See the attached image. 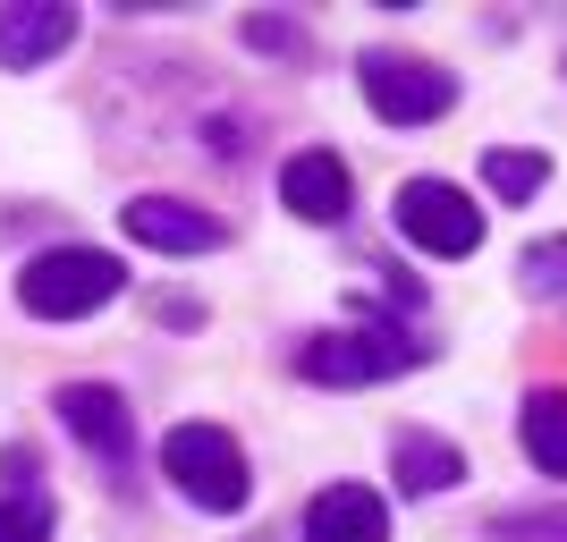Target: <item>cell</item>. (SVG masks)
<instances>
[{
    "instance_id": "6da1fadb",
    "label": "cell",
    "mask_w": 567,
    "mask_h": 542,
    "mask_svg": "<svg viewBox=\"0 0 567 542\" xmlns=\"http://www.w3.org/2000/svg\"><path fill=\"white\" fill-rule=\"evenodd\" d=\"M127 288V263L102 255V246H51V255H34L18 272V306L34 314V323H85V314H102Z\"/></svg>"
},
{
    "instance_id": "7a4b0ae2",
    "label": "cell",
    "mask_w": 567,
    "mask_h": 542,
    "mask_svg": "<svg viewBox=\"0 0 567 542\" xmlns=\"http://www.w3.org/2000/svg\"><path fill=\"white\" fill-rule=\"evenodd\" d=\"M424 339H406L390 323H364V330H313L297 348V374L322 381V390H364V381H390V374H415L424 365Z\"/></svg>"
},
{
    "instance_id": "3957f363",
    "label": "cell",
    "mask_w": 567,
    "mask_h": 542,
    "mask_svg": "<svg viewBox=\"0 0 567 542\" xmlns=\"http://www.w3.org/2000/svg\"><path fill=\"white\" fill-rule=\"evenodd\" d=\"M355 85L373 102V119H390V127H432V119L457 111V76L441 60H415V51H390V43H373L355 60Z\"/></svg>"
},
{
    "instance_id": "277c9868",
    "label": "cell",
    "mask_w": 567,
    "mask_h": 542,
    "mask_svg": "<svg viewBox=\"0 0 567 542\" xmlns=\"http://www.w3.org/2000/svg\"><path fill=\"white\" fill-rule=\"evenodd\" d=\"M162 474L178 483V500L213 509V518H237V509H246V492H255L246 449H237L220 425H178V432L162 441Z\"/></svg>"
},
{
    "instance_id": "5b68a950",
    "label": "cell",
    "mask_w": 567,
    "mask_h": 542,
    "mask_svg": "<svg viewBox=\"0 0 567 542\" xmlns=\"http://www.w3.org/2000/svg\"><path fill=\"white\" fill-rule=\"evenodd\" d=\"M390 213H399V229L415 237L424 255H450V263H457V255H474V246H483V213H474L466 187H450V178H406Z\"/></svg>"
},
{
    "instance_id": "8992f818",
    "label": "cell",
    "mask_w": 567,
    "mask_h": 542,
    "mask_svg": "<svg viewBox=\"0 0 567 542\" xmlns=\"http://www.w3.org/2000/svg\"><path fill=\"white\" fill-rule=\"evenodd\" d=\"M118 221H127V237L153 246V255H220V246H229V221L187 204V195H127Z\"/></svg>"
},
{
    "instance_id": "52a82bcc",
    "label": "cell",
    "mask_w": 567,
    "mask_h": 542,
    "mask_svg": "<svg viewBox=\"0 0 567 542\" xmlns=\"http://www.w3.org/2000/svg\"><path fill=\"white\" fill-rule=\"evenodd\" d=\"M60 425L94 449L102 467H127V458H136V416H127V399L102 390V381H69V390H60Z\"/></svg>"
},
{
    "instance_id": "ba28073f",
    "label": "cell",
    "mask_w": 567,
    "mask_h": 542,
    "mask_svg": "<svg viewBox=\"0 0 567 542\" xmlns=\"http://www.w3.org/2000/svg\"><path fill=\"white\" fill-rule=\"evenodd\" d=\"M280 204H288L297 221H348V204H355L348 162H339L331 144H306V153H288V162H280Z\"/></svg>"
},
{
    "instance_id": "9c48e42d",
    "label": "cell",
    "mask_w": 567,
    "mask_h": 542,
    "mask_svg": "<svg viewBox=\"0 0 567 542\" xmlns=\"http://www.w3.org/2000/svg\"><path fill=\"white\" fill-rule=\"evenodd\" d=\"M69 43H76L69 0H18V9H0V69H43Z\"/></svg>"
},
{
    "instance_id": "30bf717a",
    "label": "cell",
    "mask_w": 567,
    "mask_h": 542,
    "mask_svg": "<svg viewBox=\"0 0 567 542\" xmlns=\"http://www.w3.org/2000/svg\"><path fill=\"white\" fill-rule=\"evenodd\" d=\"M306 542H390V500L373 483H322L306 500Z\"/></svg>"
},
{
    "instance_id": "8fae6325",
    "label": "cell",
    "mask_w": 567,
    "mask_h": 542,
    "mask_svg": "<svg viewBox=\"0 0 567 542\" xmlns=\"http://www.w3.org/2000/svg\"><path fill=\"white\" fill-rule=\"evenodd\" d=\"M390 474H399L406 500H432V492H450V483H466V449L424 432V425H406V432H390Z\"/></svg>"
},
{
    "instance_id": "7c38bea8",
    "label": "cell",
    "mask_w": 567,
    "mask_h": 542,
    "mask_svg": "<svg viewBox=\"0 0 567 542\" xmlns=\"http://www.w3.org/2000/svg\"><path fill=\"white\" fill-rule=\"evenodd\" d=\"M517 441L543 474H567V390H534L517 407Z\"/></svg>"
},
{
    "instance_id": "4fadbf2b",
    "label": "cell",
    "mask_w": 567,
    "mask_h": 542,
    "mask_svg": "<svg viewBox=\"0 0 567 542\" xmlns=\"http://www.w3.org/2000/svg\"><path fill=\"white\" fill-rule=\"evenodd\" d=\"M483 178H492V195H508V204H534V195L550 187V162H543V153H508V144H492V153H483Z\"/></svg>"
},
{
    "instance_id": "5bb4252c",
    "label": "cell",
    "mask_w": 567,
    "mask_h": 542,
    "mask_svg": "<svg viewBox=\"0 0 567 542\" xmlns=\"http://www.w3.org/2000/svg\"><path fill=\"white\" fill-rule=\"evenodd\" d=\"M517 272H525V288H534V297H550V306H567V237H534Z\"/></svg>"
},
{
    "instance_id": "9a60e30c",
    "label": "cell",
    "mask_w": 567,
    "mask_h": 542,
    "mask_svg": "<svg viewBox=\"0 0 567 542\" xmlns=\"http://www.w3.org/2000/svg\"><path fill=\"white\" fill-rule=\"evenodd\" d=\"M0 542H51V492H9L0 500Z\"/></svg>"
},
{
    "instance_id": "2e32d148",
    "label": "cell",
    "mask_w": 567,
    "mask_h": 542,
    "mask_svg": "<svg viewBox=\"0 0 567 542\" xmlns=\"http://www.w3.org/2000/svg\"><path fill=\"white\" fill-rule=\"evenodd\" d=\"M492 542H567V509H534V518H499Z\"/></svg>"
},
{
    "instance_id": "e0dca14e",
    "label": "cell",
    "mask_w": 567,
    "mask_h": 542,
    "mask_svg": "<svg viewBox=\"0 0 567 542\" xmlns=\"http://www.w3.org/2000/svg\"><path fill=\"white\" fill-rule=\"evenodd\" d=\"M237 34H246L255 51H297V25H280V18H246Z\"/></svg>"
}]
</instances>
